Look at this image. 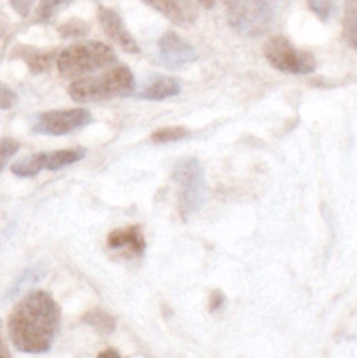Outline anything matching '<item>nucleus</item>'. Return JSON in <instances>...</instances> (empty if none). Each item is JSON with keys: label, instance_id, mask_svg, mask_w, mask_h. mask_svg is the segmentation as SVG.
Masks as SVG:
<instances>
[{"label": "nucleus", "instance_id": "1", "mask_svg": "<svg viewBox=\"0 0 357 358\" xmlns=\"http://www.w3.org/2000/svg\"><path fill=\"white\" fill-rule=\"evenodd\" d=\"M59 327V308L51 294L34 290L10 311L7 331L14 348L21 353H46L51 350Z\"/></svg>", "mask_w": 357, "mask_h": 358}, {"label": "nucleus", "instance_id": "2", "mask_svg": "<svg viewBox=\"0 0 357 358\" xmlns=\"http://www.w3.org/2000/svg\"><path fill=\"white\" fill-rule=\"evenodd\" d=\"M135 90V77L126 65H114L100 76L77 77L69 87V94L77 103L102 101L126 96Z\"/></svg>", "mask_w": 357, "mask_h": 358}, {"label": "nucleus", "instance_id": "3", "mask_svg": "<svg viewBox=\"0 0 357 358\" xmlns=\"http://www.w3.org/2000/svg\"><path fill=\"white\" fill-rule=\"evenodd\" d=\"M115 62H118V56L111 45L104 42L86 41L63 49L56 58V66H58L59 76L66 79H76L94 70L114 65Z\"/></svg>", "mask_w": 357, "mask_h": 358}, {"label": "nucleus", "instance_id": "4", "mask_svg": "<svg viewBox=\"0 0 357 358\" xmlns=\"http://www.w3.org/2000/svg\"><path fill=\"white\" fill-rule=\"evenodd\" d=\"M276 0H233L227 6L230 27L241 37H259L275 17Z\"/></svg>", "mask_w": 357, "mask_h": 358}, {"label": "nucleus", "instance_id": "5", "mask_svg": "<svg viewBox=\"0 0 357 358\" xmlns=\"http://www.w3.org/2000/svg\"><path fill=\"white\" fill-rule=\"evenodd\" d=\"M174 180L181 185V208L184 215L198 212L206 198L205 171L196 157H182L172 171Z\"/></svg>", "mask_w": 357, "mask_h": 358}, {"label": "nucleus", "instance_id": "6", "mask_svg": "<svg viewBox=\"0 0 357 358\" xmlns=\"http://www.w3.org/2000/svg\"><path fill=\"white\" fill-rule=\"evenodd\" d=\"M262 52H265V58L268 59L270 65L275 66L280 72L307 76V73H312L317 69V62H315L314 55L303 51V49H298L284 35L270 37L266 41Z\"/></svg>", "mask_w": 357, "mask_h": 358}, {"label": "nucleus", "instance_id": "7", "mask_svg": "<svg viewBox=\"0 0 357 358\" xmlns=\"http://www.w3.org/2000/svg\"><path fill=\"white\" fill-rule=\"evenodd\" d=\"M84 156H86V150H84L83 147L51 150V152H37L16 161V163L10 166V171H13L16 177H34V175L41 173L42 170H62V168L77 163V161L83 159Z\"/></svg>", "mask_w": 357, "mask_h": 358}, {"label": "nucleus", "instance_id": "8", "mask_svg": "<svg viewBox=\"0 0 357 358\" xmlns=\"http://www.w3.org/2000/svg\"><path fill=\"white\" fill-rule=\"evenodd\" d=\"M91 122V112L86 108H66V110L44 112L34 126V133L38 135L62 136L84 128Z\"/></svg>", "mask_w": 357, "mask_h": 358}, {"label": "nucleus", "instance_id": "9", "mask_svg": "<svg viewBox=\"0 0 357 358\" xmlns=\"http://www.w3.org/2000/svg\"><path fill=\"white\" fill-rule=\"evenodd\" d=\"M196 51L189 42L174 30H168L160 38V62L168 69H178L195 62Z\"/></svg>", "mask_w": 357, "mask_h": 358}, {"label": "nucleus", "instance_id": "10", "mask_svg": "<svg viewBox=\"0 0 357 358\" xmlns=\"http://www.w3.org/2000/svg\"><path fill=\"white\" fill-rule=\"evenodd\" d=\"M98 21H100V27L104 30V34L111 41H114L122 51L130 52V55L140 52V45L136 44L133 35L126 30L121 16L115 10L107 9V7H100V10H98Z\"/></svg>", "mask_w": 357, "mask_h": 358}, {"label": "nucleus", "instance_id": "11", "mask_svg": "<svg viewBox=\"0 0 357 358\" xmlns=\"http://www.w3.org/2000/svg\"><path fill=\"white\" fill-rule=\"evenodd\" d=\"M107 248L112 252L125 255V257H136L146 250V238L139 226L121 227L108 233Z\"/></svg>", "mask_w": 357, "mask_h": 358}, {"label": "nucleus", "instance_id": "12", "mask_svg": "<svg viewBox=\"0 0 357 358\" xmlns=\"http://www.w3.org/2000/svg\"><path fill=\"white\" fill-rule=\"evenodd\" d=\"M144 2L168 17L172 23L191 24L198 16L191 0H144Z\"/></svg>", "mask_w": 357, "mask_h": 358}, {"label": "nucleus", "instance_id": "13", "mask_svg": "<svg viewBox=\"0 0 357 358\" xmlns=\"http://www.w3.org/2000/svg\"><path fill=\"white\" fill-rule=\"evenodd\" d=\"M178 93H181V84L177 79L160 76L147 83L139 96L144 100H164V98H172Z\"/></svg>", "mask_w": 357, "mask_h": 358}, {"label": "nucleus", "instance_id": "14", "mask_svg": "<svg viewBox=\"0 0 357 358\" xmlns=\"http://www.w3.org/2000/svg\"><path fill=\"white\" fill-rule=\"evenodd\" d=\"M13 58L23 59L31 72L41 73V72H46V70L52 65V62H55V52L44 51V49L23 48V45H20V48L14 49Z\"/></svg>", "mask_w": 357, "mask_h": 358}, {"label": "nucleus", "instance_id": "15", "mask_svg": "<svg viewBox=\"0 0 357 358\" xmlns=\"http://www.w3.org/2000/svg\"><path fill=\"white\" fill-rule=\"evenodd\" d=\"M343 41L357 51V0H345L343 9Z\"/></svg>", "mask_w": 357, "mask_h": 358}, {"label": "nucleus", "instance_id": "16", "mask_svg": "<svg viewBox=\"0 0 357 358\" xmlns=\"http://www.w3.org/2000/svg\"><path fill=\"white\" fill-rule=\"evenodd\" d=\"M83 322L84 324L91 325L93 329H97V331L104 332V334H111L115 329V318L100 310H94L91 311V313H88Z\"/></svg>", "mask_w": 357, "mask_h": 358}, {"label": "nucleus", "instance_id": "17", "mask_svg": "<svg viewBox=\"0 0 357 358\" xmlns=\"http://www.w3.org/2000/svg\"><path fill=\"white\" fill-rule=\"evenodd\" d=\"M189 135V129L184 126H167V128H160L150 135L153 143H170L178 142V140L186 138Z\"/></svg>", "mask_w": 357, "mask_h": 358}, {"label": "nucleus", "instance_id": "18", "mask_svg": "<svg viewBox=\"0 0 357 358\" xmlns=\"http://www.w3.org/2000/svg\"><path fill=\"white\" fill-rule=\"evenodd\" d=\"M58 31H59V35L65 38L84 37V35L90 31V24L83 20H70V21H66V23L59 24Z\"/></svg>", "mask_w": 357, "mask_h": 358}, {"label": "nucleus", "instance_id": "19", "mask_svg": "<svg viewBox=\"0 0 357 358\" xmlns=\"http://www.w3.org/2000/svg\"><path fill=\"white\" fill-rule=\"evenodd\" d=\"M18 150H20V142H18V140L9 138V136L0 138V173H2V170L6 168V164L16 156Z\"/></svg>", "mask_w": 357, "mask_h": 358}, {"label": "nucleus", "instance_id": "20", "mask_svg": "<svg viewBox=\"0 0 357 358\" xmlns=\"http://www.w3.org/2000/svg\"><path fill=\"white\" fill-rule=\"evenodd\" d=\"M70 2V0H41L37 7V14H35V20L37 21H48L51 20L52 14L58 10V7H62L63 3Z\"/></svg>", "mask_w": 357, "mask_h": 358}, {"label": "nucleus", "instance_id": "21", "mask_svg": "<svg viewBox=\"0 0 357 358\" xmlns=\"http://www.w3.org/2000/svg\"><path fill=\"white\" fill-rule=\"evenodd\" d=\"M18 96L7 84L0 83V110H10L16 107Z\"/></svg>", "mask_w": 357, "mask_h": 358}, {"label": "nucleus", "instance_id": "22", "mask_svg": "<svg viewBox=\"0 0 357 358\" xmlns=\"http://www.w3.org/2000/svg\"><path fill=\"white\" fill-rule=\"evenodd\" d=\"M308 3H310V9L324 21L328 20L329 14H331V10H332L331 0H308Z\"/></svg>", "mask_w": 357, "mask_h": 358}, {"label": "nucleus", "instance_id": "23", "mask_svg": "<svg viewBox=\"0 0 357 358\" xmlns=\"http://www.w3.org/2000/svg\"><path fill=\"white\" fill-rule=\"evenodd\" d=\"M31 3H34V0H10V6L16 9V13L20 14V16H27V14L30 13Z\"/></svg>", "mask_w": 357, "mask_h": 358}, {"label": "nucleus", "instance_id": "24", "mask_svg": "<svg viewBox=\"0 0 357 358\" xmlns=\"http://www.w3.org/2000/svg\"><path fill=\"white\" fill-rule=\"evenodd\" d=\"M224 296L219 292V290H214L212 294H210V311L212 313H216L217 310H220V308L224 306Z\"/></svg>", "mask_w": 357, "mask_h": 358}, {"label": "nucleus", "instance_id": "25", "mask_svg": "<svg viewBox=\"0 0 357 358\" xmlns=\"http://www.w3.org/2000/svg\"><path fill=\"white\" fill-rule=\"evenodd\" d=\"M9 357H10V352L7 350L6 341H4L2 338V322H0V358H9Z\"/></svg>", "mask_w": 357, "mask_h": 358}, {"label": "nucleus", "instance_id": "26", "mask_svg": "<svg viewBox=\"0 0 357 358\" xmlns=\"http://www.w3.org/2000/svg\"><path fill=\"white\" fill-rule=\"evenodd\" d=\"M196 2L202 7H205V9H212V7L216 6V0H196Z\"/></svg>", "mask_w": 357, "mask_h": 358}, {"label": "nucleus", "instance_id": "27", "mask_svg": "<svg viewBox=\"0 0 357 358\" xmlns=\"http://www.w3.org/2000/svg\"><path fill=\"white\" fill-rule=\"evenodd\" d=\"M98 357H119V353L114 352V350H105V352H102Z\"/></svg>", "mask_w": 357, "mask_h": 358}, {"label": "nucleus", "instance_id": "28", "mask_svg": "<svg viewBox=\"0 0 357 358\" xmlns=\"http://www.w3.org/2000/svg\"><path fill=\"white\" fill-rule=\"evenodd\" d=\"M220 2H223V3H224V6H226V7H227V6H230V3H231V2H233V0H220Z\"/></svg>", "mask_w": 357, "mask_h": 358}]
</instances>
